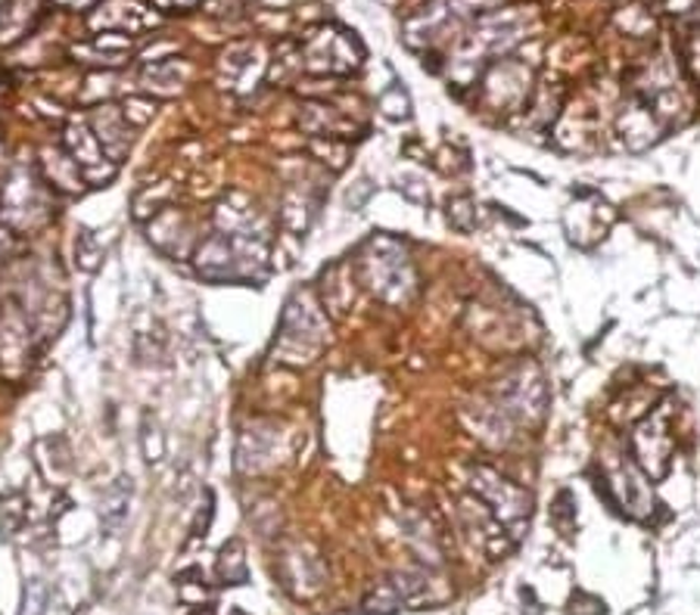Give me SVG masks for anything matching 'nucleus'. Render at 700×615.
<instances>
[{
    "mask_svg": "<svg viewBox=\"0 0 700 615\" xmlns=\"http://www.w3.org/2000/svg\"><path fill=\"white\" fill-rule=\"evenodd\" d=\"M358 273L380 302L405 308L418 295V271L408 249L396 236L377 234L358 249Z\"/></svg>",
    "mask_w": 700,
    "mask_h": 615,
    "instance_id": "f257e3e1",
    "label": "nucleus"
},
{
    "mask_svg": "<svg viewBox=\"0 0 700 615\" xmlns=\"http://www.w3.org/2000/svg\"><path fill=\"white\" fill-rule=\"evenodd\" d=\"M265 239L258 231H215L203 239L197 253V268L205 280L237 283V280H262L265 277Z\"/></svg>",
    "mask_w": 700,
    "mask_h": 615,
    "instance_id": "f03ea898",
    "label": "nucleus"
},
{
    "mask_svg": "<svg viewBox=\"0 0 700 615\" xmlns=\"http://www.w3.org/2000/svg\"><path fill=\"white\" fill-rule=\"evenodd\" d=\"M327 345V317L309 292H296L277 329V361L309 364Z\"/></svg>",
    "mask_w": 700,
    "mask_h": 615,
    "instance_id": "7ed1b4c3",
    "label": "nucleus"
},
{
    "mask_svg": "<svg viewBox=\"0 0 700 615\" xmlns=\"http://www.w3.org/2000/svg\"><path fill=\"white\" fill-rule=\"evenodd\" d=\"M54 197V183L47 181L44 175L19 168L0 190V215L13 234L37 231L56 215Z\"/></svg>",
    "mask_w": 700,
    "mask_h": 615,
    "instance_id": "20e7f679",
    "label": "nucleus"
},
{
    "mask_svg": "<svg viewBox=\"0 0 700 615\" xmlns=\"http://www.w3.org/2000/svg\"><path fill=\"white\" fill-rule=\"evenodd\" d=\"M470 491L474 497L486 504V510L498 519V525L511 535L520 538L530 525L533 516V497L526 494V489L514 485L511 479H504L501 472L486 467V463H474L470 467Z\"/></svg>",
    "mask_w": 700,
    "mask_h": 615,
    "instance_id": "39448f33",
    "label": "nucleus"
},
{
    "mask_svg": "<svg viewBox=\"0 0 700 615\" xmlns=\"http://www.w3.org/2000/svg\"><path fill=\"white\" fill-rule=\"evenodd\" d=\"M362 59H365V47L358 44V37L340 25L312 29L299 44V66L309 72L349 75L362 66Z\"/></svg>",
    "mask_w": 700,
    "mask_h": 615,
    "instance_id": "423d86ee",
    "label": "nucleus"
},
{
    "mask_svg": "<svg viewBox=\"0 0 700 615\" xmlns=\"http://www.w3.org/2000/svg\"><path fill=\"white\" fill-rule=\"evenodd\" d=\"M629 448L635 457V467H642L645 476L654 482H660L669 463H673V435H669V404H660L632 429L629 435Z\"/></svg>",
    "mask_w": 700,
    "mask_h": 615,
    "instance_id": "0eeeda50",
    "label": "nucleus"
},
{
    "mask_svg": "<svg viewBox=\"0 0 700 615\" xmlns=\"http://www.w3.org/2000/svg\"><path fill=\"white\" fill-rule=\"evenodd\" d=\"M498 404L520 420H542L548 407V385L535 364H520L498 389Z\"/></svg>",
    "mask_w": 700,
    "mask_h": 615,
    "instance_id": "6e6552de",
    "label": "nucleus"
},
{
    "mask_svg": "<svg viewBox=\"0 0 700 615\" xmlns=\"http://www.w3.org/2000/svg\"><path fill=\"white\" fill-rule=\"evenodd\" d=\"M63 149L73 156V163L78 165L85 183L91 187H100L115 178V163L110 159V153L103 149L100 137L93 134L91 125H81V122H73L63 134Z\"/></svg>",
    "mask_w": 700,
    "mask_h": 615,
    "instance_id": "1a4fd4ad",
    "label": "nucleus"
},
{
    "mask_svg": "<svg viewBox=\"0 0 700 615\" xmlns=\"http://www.w3.org/2000/svg\"><path fill=\"white\" fill-rule=\"evenodd\" d=\"M486 100L492 109H504V112H514L520 103H526L530 97V75L516 66H501L496 72L489 75L486 81Z\"/></svg>",
    "mask_w": 700,
    "mask_h": 615,
    "instance_id": "9d476101",
    "label": "nucleus"
},
{
    "mask_svg": "<svg viewBox=\"0 0 700 615\" xmlns=\"http://www.w3.org/2000/svg\"><path fill=\"white\" fill-rule=\"evenodd\" d=\"M93 134L100 137L103 149L110 153V159L115 165L122 163V156L131 149V122L125 119V112L112 107H100L91 119Z\"/></svg>",
    "mask_w": 700,
    "mask_h": 615,
    "instance_id": "9b49d317",
    "label": "nucleus"
},
{
    "mask_svg": "<svg viewBox=\"0 0 700 615\" xmlns=\"http://www.w3.org/2000/svg\"><path fill=\"white\" fill-rule=\"evenodd\" d=\"M44 16V3L41 0H7L0 7V44H16L19 37H25Z\"/></svg>",
    "mask_w": 700,
    "mask_h": 615,
    "instance_id": "f8f14e48",
    "label": "nucleus"
},
{
    "mask_svg": "<svg viewBox=\"0 0 700 615\" xmlns=\"http://www.w3.org/2000/svg\"><path fill=\"white\" fill-rule=\"evenodd\" d=\"M129 501H131V479L119 476L110 489L103 491V497H100V516H103V528H107V535H112L119 525L125 523V516H129Z\"/></svg>",
    "mask_w": 700,
    "mask_h": 615,
    "instance_id": "ddd939ff",
    "label": "nucleus"
},
{
    "mask_svg": "<svg viewBox=\"0 0 700 615\" xmlns=\"http://www.w3.org/2000/svg\"><path fill=\"white\" fill-rule=\"evenodd\" d=\"M219 579L222 584H246L249 581V566H246V550L240 538H231L219 554Z\"/></svg>",
    "mask_w": 700,
    "mask_h": 615,
    "instance_id": "4468645a",
    "label": "nucleus"
},
{
    "mask_svg": "<svg viewBox=\"0 0 700 615\" xmlns=\"http://www.w3.org/2000/svg\"><path fill=\"white\" fill-rule=\"evenodd\" d=\"M75 255H78V265H81L85 271H93V268L100 265L103 253H100L97 236H93L91 231H81V234H78V239H75Z\"/></svg>",
    "mask_w": 700,
    "mask_h": 615,
    "instance_id": "2eb2a0df",
    "label": "nucleus"
},
{
    "mask_svg": "<svg viewBox=\"0 0 700 615\" xmlns=\"http://www.w3.org/2000/svg\"><path fill=\"white\" fill-rule=\"evenodd\" d=\"M380 109H384V115L396 119V122L411 119V100H408V93L402 91V88H389V91L380 97Z\"/></svg>",
    "mask_w": 700,
    "mask_h": 615,
    "instance_id": "dca6fc26",
    "label": "nucleus"
},
{
    "mask_svg": "<svg viewBox=\"0 0 700 615\" xmlns=\"http://www.w3.org/2000/svg\"><path fill=\"white\" fill-rule=\"evenodd\" d=\"M25 516H29V510H25V497L22 494H10L7 501H0V525L7 532H16Z\"/></svg>",
    "mask_w": 700,
    "mask_h": 615,
    "instance_id": "f3484780",
    "label": "nucleus"
},
{
    "mask_svg": "<svg viewBox=\"0 0 700 615\" xmlns=\"http://www.w3.org/2000/svg\"><path fill=\"white\" fill-rule=\"evenodd\" d=\"M552 516H554V525H557L564 535H570L573 525H576V501H573L570 491H560V494H557Z\"/></svg>",
    "mask_w": 700,
    "mask_h": 615,
    "instance_id": "a211bd4d",
    "label": "nucleus"
},
{
    "mask_svg": "<svg viewBox=\"0 0 700 615\" xmlns=\"http://www.w3.org/2000/svg\"><path fill=\"white\" fill-rule=\"evenodd\" d=\"M448 221L458 227V231H474L477 227V209H474V202L470 200H455L448 202Z\"/></svg>",
    "mask_w": 700,
    "mask_h": 615,
    "instance_id": "6ab92c4d",
    "label": "nucleus"
},
{
    "mask_svg": "<svg viewBox=\"0 0 700 615\" xmlns=\"http://www.w3.org/2000/svg\"><path fill=\"white\" fill-rule=\"evenodd\" d=\"M156 3V10H163V13H190L193 7H200L203 0H153Z\"/></svg>",
    "mask_w": 700,
    "mask_h": 615,
    "instance_id": "aec40b11",
    "label": "nucleus"
},
{
    "mask_svg": "<svg viewBox=\"0 0 700 615\" xmlns=\"http://www.w3.org/2000/svg\"><path fill=\"white\" fill-rule=\"evenodd\" d=\"M59 7H66V10H91L97 0H54Z\"/></svg>",
    "mask_w": 700,
    "mask_h": 615,
    "instance_id": "412c9836",
    "label": "nucleus"
}]
</instances>
